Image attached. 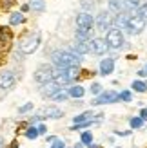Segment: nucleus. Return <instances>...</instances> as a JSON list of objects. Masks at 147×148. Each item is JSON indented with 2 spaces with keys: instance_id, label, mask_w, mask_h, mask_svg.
I'll list each match as a JSON object with an SVG mask.
<instances>
[{
  "instance_id": "1",
  "label": "nucleus",
  "mask_w": 147,
  "mask_h": 148,
  "mask_svg": "<svg viewBox=\"0 0 147 148\" xmlns=\"http://www.w3.org/2000/svg\"><path fill=\"white\" fill-rule=\"evenodd\" d=\"M105 42H107V45H109V49H122L123 47V43H126V40H123V33H122V29H118V27H111L107 31V34H105Z\"/></svg>"
},
{
  "instance_id": "2",
  "label": "nucleus",
  "mask_w": 147,
  "mask_h": 148,
  "mask_svg": "<svg viewBox=\"0 0 147 148\" xmlns=\"http://www.w3.org/2000/svg\"><path fill=\"white\" fill-rule=\"evenodd\" d=\"M40 42H42L40 34H38V33H33V34L26 36V38L20 42V51H22L24 54H33V53H36V51H38Z\"/></svg>"
},
{
  "instance_id": "3",
  "label": "nucleus",
  "mask_w": 147,
  "mask_h": 148,
  "mask_svg": "<svg viewBox=\"0 0 147 148\" xmlns=\"http://www.w3.org/2000/svg\"><path fill=\"white\" fill-rule=\"evenodd\" d=\"M62 116H64V112L60 108H56V107H44V108H40L38 112H36L35 117H31V125H35L38 119H46V117H49V119H60Z\"/></svg>"
},
{
  "instance_id": "4",
  "label": "nucleus",
  "mask_w": 147,
  "mask_h": 148,
  "mask_svg": "<svg viewBox=\"0 0 147 148\" xmlns=\"http://www.w3.org/2000/svg\"><path fill=\"white\" fill-rule=\"evenodd\" d=\"M53 76H55V69L51 67V65H46V63H44V65H38V67H36V71H35V74H33L35 81H36V83H40V85L51 81V79H53Z\"/></svg>"
},
{
  "instance_id": "5",
  "label": "nucleus",
  "mask_w": 147,
  "mask_h": 148,
  "mask_svg": "<svg viewBox=\"0 0 147 148\" xmlns=\"http://www.w3.org/2000/svg\"><path fill=\"white\" fill-rule=\"evenodd\" d=\"M94 24H96L98 31H109L114 25V16L111 14V11H100L98 16L94 18Z\"/></svg>"
},
{
  "instance_id": "6",
  "label": "nucleus",
  "mask_w": 147,
  "mask_h": 148,
  "mask_svg": "<svg viewBox=\"0 0 147 148\" xmlns=\"http://www.w3.org/2000/svg\"><path fill=\"white\" fill-rule=\"evenodd\" d=\"M123 29H127L131 34H140L144 29H145V18L138 16V14H131L127 18V24Z\"/></svg>"
},
{
  "instance_id": "7",
  "label": "nucleus",
  "mask_w": 147,
  "mask_h": 148,
  "mask_svg": "<svg viewBox=\"0 0 147 148\" xmlns=\"http://www.w3.org/2000/svg\"><path fill=\"white\" fill-rule=\"evenodd\" d=\"M116 101H120V94L114 90H107V92L98 94L91 101V105H107V103H116Z\"/></svg>"
},
{
  "instance_id": "8",
  "label": "nucleus",
  "mask_w": 147,
  "mask_h": 148,
  "mask_svg": "<svg viewBox=\"0 0 147 148\" xmlns=\"http://www.w3.org/2000/svg\"><path fill=\"white\" fill-rule=\"evenodd\" d=\"M89 45H91V53L96 54V56H104L109 51L105 38H93V40H89Z\"/></svg>"
},
{
  "instance_id": "9",
  "label": "nucleus",
  "mask_w": 147,
  "mask_h": 148,
  "mask_svg": "<svg viewBox=\"0 0 147 148\" xmlns=\"http://www.w3.org/2000/svg\"><path fill=\"white\" fill-rule=\"evenodd\" d=\"M75 22H76V27H85V29H93L94 25V18L89 11H80L76 14Z\"/></svg>"
},
{
  "instance_id": "10",
  "label": "nucleus",
  "mask_w": 147,
  "mask_h": 148,
  "mask_svg": "<svg viewBox=\"0 0 147 148\" xmlns=\"http://www.w3.org/2000/svg\"><path fill=\"white\" fill-rule=\"evenodd\" d=\"M15 83H17V78H15V74L11 71L0 72V88H2V90H9V88L15 87Z\"/></svg>"
},
{
  "instance_id": "11",
  "label": "nucleus",
  "mask_w": 147,
  "mask_h": 148,
  "mask_svg": "<svg viewBox=\"0 0 147 148\" xmlns=\"http://www.w3.org/2000/svg\"><path fill=\"white\" fill-rule=\"evenodd\" d=\"M60 85H58V83H55V81L53 79H51V81H47V83H44L42 87H40V94L44 96V98H51V96H53V94H56L58 90H60Z\"/></svg>"
},
{
  "instance_id": "12",
  "label": "nucleus",
  "mask_w": 147,
  "mask_h": 148,
  "mask_svg": "<svg viewBox=\"0 0 147 148\" xmlns=\"http://www.w3.org/2000/svg\"><path fill=\"white\" fill-rule=\"evenodd\" d=\"M53 81H55V83H58V85H60L62 88H64L65 85H71V83H73V81L69 79V76L65 74V71H64V69H56V71H55Z\"/></svg>"
},
{
  "instance_id": "13",
  "label": "nucleus",
  "mask_w": 147,
  "mask_h": 148,
  "mask_svg": "<svg viewBox=\"0 0 147 148\" xmlns=\"http://www.w3.org/2000/svg\"><path fill=\"white\" fill-rule=\"evenodd\" d=\"M100 74L102 76H109L113 71H114V58H104L100 62Z\"/></svg>"
},
{
  "instance_id": "14",
  "label": "nucleus",
  "mask_w": 147,
  "mask_h": 148,
  "mask_svg": "<svg viewBox=\"0 0 147 148\" xmlns=\"http://www.w3.org/2000/svg\"><path fill=\"white\" fill-rule=\"evenodd\" d=\"M71 47H73V51H75V53H78L80 56L91 53V45H89V42H85V40H76Z\"/></svg>"
},
{
  "instance_id": "15",
  "label": "nucleus",
  "mask_w": 147,
  "mask_h": 148,
  "mask_svg": "<svg viewBox=\"0 0 147 148\" xmlns=\"http://www.w3.org/2000/svg\"><path fill=\"white\" fill-rule=\"evenodd\" d=\"M107 5H109V11L111 13H122L126 9V2L123 0H107Z\"/></svg>"
},
{
  "instance_id": "16",
  "label": "nucleus",
  "mask_w": 147,
  "mask_h": 148,
  "mask_svg": "<svg viewBox=\"0 0 147 148\" xmlns=\"http://www.w3.org/2000/svg\"><path fill=\"white\" fill-rule=\"evenodd\" d=\"M67 92H69V98H75V99H80V98H84V94H85V88L82 85H71L67 88Z\"/></svg>"
},
{
  "instance_id": "17",
  "label": "nucleus",
  "mask_w": 147,
  "mask_h": 148,
  "mask_svg": "<svg viewBox=\"0 0 147 148\" xmlns=\"http://www.w3.org/2000/svg\"><path fill=\"white\" fill-rule=\"evenodd\" d=\"M91 31H93V29L76 27V31H75V36H76V40H85V42H89V38H91Z\"/></svg>"
},
{
  "instance_id": "18",
  "label": "nucleus",
  "mask_w": 147,
  "mask_h": 148,
  "mask_svg": "<svg viewBox=\"0 0 147 148\" xmlns=\"http://www.w3.org/2000/svg\"><path fill=\"white\" fill-rule=\"evenodd\" d=\"M24 20H26V16H24V13H20V11H13L9 14V24L11 25H20V24H24Z\"/></svg>"
},
{
  "instance_id": "19",
  "label": "nucleus",
  "mask_w": 147,
  "mask_h": 148,
  "mask_svg": "<svg viewBox=\"0 0 147 148\" xmlns=\"http://www.w3.org/2000/svg\"><path fill=\"white\" fill-rule=\"evenodd\" d=\"M29 7L35 13H44L46 11V0H29Z\"/></svg>"
},
{
  "instance_id": "20",
  "label": "nucleus",
  "mask_w": 147,
  "mask_h": 148,
  "mask_svg": "<svg viewBox=\"0 0 147 148\" xmlns=\"http://www.w3.org/2000/svg\"><path fill=\"white\" fill-rule=\"evenodd\" d=\"M65 71V74H67V76H69V79L71 81H75L78 76H80V69L76 67V65H71V67H67V69H64Z\"/></svg>"
},
{
  "instance_id": "21",
  "label": "nucleus",
  "mask_w": 147,
  "mask_h": 148,
  "mask_svg": "<svg viewBox=\"0 0 147 148\" xmlns=\"http://www.w3.org/2000/svg\"><path fill=\"white\" fill-rule=\"evenodd\" d=\"M51 99H53V101H67V99H69V92L64 90V88H60L56 94L51 96Z\"/></svg>"
},
{
  "instance_id": "22",
  "label": "nucleus",
  "mask_w": 147,
  "mask_h": 148,
  "mask_svg": "<svg viewBox=\"0 0 147 148\" xmlns=\"http://www.w3.org/2000/svg\"><path fill=\"white\" fill-rule=\"evenodd\" d=\"M131 87H133V90H136V92H147V83H145V81H142V79H136V81H133V85H131Z\"/></svg>"
},
{
  "instance_id": "23",
  "label": "nucleus",
  "mask_w": 147,
  "mask_h": 148,
  "mask_svg": "<svg viewBox=\"0 0 147 148\" xmlns=\"http://www.w3.org/2000/svg\"><path fill=\"white\" fill-rule=\"evenodd\" d=\"M38 136H40L38 128H36L35 125H29V127H27V130H26V137H27V139H36Z\"/></svg>"
},
{
  "instance_id": "24",
  "label": "nucleus",
  "mask_w": 147,
  "mask_h": 148,
  "mask_svg": "<svg viewBox=\"0 0 147 148\" xmlns=\"http://www.w3.org/2000/svg\"><path fill=\"white\" fill-rule=\"evenodd\" d=\"M126 2V9H138V7L142 5V0H123Z\"/></svg>"
},
{
  "instance_id": "25",
  "label": "nucleus",
  "mask_w": 147,
  "mask_h": 148,
  "mask_svg": "<svg viewBox=\"0 0 147 148\" xmlns=\"http://www.w3.org/2000/svg\"><path fill=\"white\" fill-rule=\"evenodd\" d=\"M129 125H131V128H142L144 127V119H142L140 116H138V117H131Z\"/></svg>"
},
{
  "instance_id": "26",
  "label": "nucleus",
  "mask_w": 147,
  "mask_h": 148,
  "mask_svg": "<svg viewBox=\"0 0 147 148\" xmlns=\"http://www.w3.org/2000/svg\"><path fill=\"white\" fill-rule=\"evenodd\" d=\"M11 38V33L7 27H0V42H7Z\"/></svg>"
},
{
  "instance_id": "27",
  "label": "nucleus",
  "mask_w": 147,
  "mask_h": 148,
  "mask_svg": "<svg viewBox=\"0 0 147 148\" xmlns=\"http://www.w3.org/2000/svg\"><path fill=\"white\" fill-rule=\"evenodd\" d=\"M135 14H138V16H142V18H145V20H147V2H144L140 7H138Z\"/></svg>"
},
{
  "instance_id": "28",
  "label": "nucleus",
  "mask_w": 147,
  "mask_h": 148,
  "mask_svg": "<svg viewBox=\"0 0 147 148\" xmlns=\"http://www.w3.org/2000/svg\"><path fill=\"white\" fill-rule=\"evenodd\" d=\"M80 5H82L84 11H91L94 7V2H93V0H80Z\"/></svg>"
},
{
  "instance_id": "29",
  "label": "nucleus",
  "mask_w": 147,
  "mask_h": 148,
  "mask_svg": "<svg viewBox=\"0 0 147 148\" xmlns=\"http://www.w3.org/2000/svg\"><path fill=\"white\" fill-rule=\"evenodd\" d=\"M120 99L126 101V103H129L131 99H133V94H131L129 90H122V92H120Z\"/></svg>"
},
{
  "instance_id": "30",
  "label": "nucleus",
  "mask_w": 147,
  "mask_h": 148,
  "mask_svg": "<svg viewBox=\"0 0 147 148\" xmlns=\"http://www.w3.org/2000/svg\"><path fill=\"white\" fill-rule=\"evenodd\" d=\"M80 139H82V143H84V145H91V143H93V136L89 134V132H84Z\"/></svg>"
},
{
  "instance_id": "31",
  "label": "nucleus",
  "mask_w": 147,
  "mask_h": 148,
  "mask_svg": "<svg viewBox=\"0 0 147 148\" xmlns=\"http://www.w3.org/2000/svg\"><path fill=\"white\" fill-rule=\"evenodd\" d=\"M31 108H33V103H26V105H22V107L18 108V114H26V112H29Z\"/></svg>"
},
{
  "instance_id": "32",
  "label": "nucleus",
  "mask_w": 147,
  "mask_h": 148,
  "mask_svg": "<svg viewBox=\"0 0 147 148\" xmlns=\"http://www.w3.org/2000/svg\"><path fill=\"white\" fill-rule=\"evenodd\" d=\"M0 4H2V7H4V9H9L11 5H15V4H17V0H0Z\"/></svg>"
},
{
  "instance_id": "33",
  "label": "nucleus",
  "mask_w": 147,
  "mask_h": 148,
  "mask_svg": "<svg viewBox=\"0 0 147 148\" xmlns=\"http://www.w3.org/2000/svg\"><path fill=\"white\" fill-rule=\"evenodd\" d=\"M51 148H65V145H64V141H62V139H55V141L53 143H51Z\"/></svg>"
},
{
  "instance_id": "34",
  "label": "nucleus",
  "mask_w": 147,
  "mask_h": 148,
  "mask_svg": "<svg viewBox=\"0 0 147 148\" xmlns=\"http://www.w3.org/2000/svg\"><path fill=\"white\" fill-rule=\"evenodd\" d=\"M91 92L93 94H102V85L100 83H93L91 85Z\"/></svg>"
},
{
  "instance_id": "35",
  "label": "nucleus",
  "mask_w": 147,
  "mask_h": 148,
  "mask_svg": "<svg viewBox=\"0 0 147 148\" xmlns=\"http://www.w3.org/2000/svg\"><path fill=\"white\" fill-rule=\"evenodd\" d=\"M36 128H38V132H40V136H44V134H46V132H47V128H46V125H38V127H36Z\"/></svg>"
},
{
  "instance_id": "36",
  "label": "nucleus",
  "mask_w": 147,
  "mask_h": 148,
  "mask_svg": "<svg viewBox=\"0 0 147 148\" xmlns=\"http://www.w3.org/2000/svg\"><path fill=\"white\" fill-rule=\"evenodd\" d=\"M140 117H142L144 121L147 119V108H142V110H140Z\"/></svg>"
},
{
  "instance_id": "37",
  "label": "nucleus",
  "mask_w": 147,
  "mask_h": 148,
  "mask_svg": "<svg viewBox=\"0 0 147 148\" xmlns=\"http://www.w3.org/2000/svg\"><path fill=\"white\" fill-rule=\"evenodd\" d=\"M138 76H140V78H145V76H147V69H140V71H138Z\"/></svg>"
},
{
  "instance_id": "38",
  "label": "nucleus",
  "mask_w": 147,
  "mask_h": 148,
  "mask_svg": "<svg viewBox=\"0 0 147 148\" xmlns=\"http://www.w3.org/2000/svg\"><path fill=\"white\" fill-rule=\"evenodd\" d=\"M131 134V132L127 130V132H122V130H118V132H116V136H129Z\"/></svg>"
},
{
  "instance_id": "39",
  "label": "nucleus",
  "mask_w": 147,
  "mask_h": 148,
  "mask_svg": "<svg viewBox=\"0 0 147 148\" xmlns=\"http://www.w3.org/2000/svg\"><path fill=\"white\" fill-rule=\"evenodd\" d=\"M55 139H56L55 136H49V137H47V143H53V141H55Z\"/></svg>"
},
{
  "instance_id": "40",
  "label": "nucleus",
  "mask_w": 147,
  "mask_h": 148,
  "mask_svg": "<svg viewBox=\"0 0 147 148\" xmlns=\"http://www.w3.org/2000/svg\"><path fill=\"white\" fill-rule=\"evenodd\" d=\"M82 146H84V143H82V141H80V143H76V145H75V148H82Z\"/></svg>"
},
{
  "instance_id": "41",
  "label": "nucleus",
  "mask_w": 147,
  "mask_h": 148,
  "mask_svg": "<svg viewBox=\"0 0 147 148\" xmlns=\"http://www.w3.org/2000/svg\"><path fill=\"white\" fill-rule=\"evenodd\" d=\"M87 148H100V146H98V145H93V143H91V145H87Z\"/></svg>"
},
{
  "instance_id": "42",
  "label": "nucleus",
  "mask_w": 147,
  "mask_h": 148,
  "mask_svg": "<svg viewBox=\"0 0 147 148\" xmlns=\"http://www.w3.org/2000/svg\"><path fill=\"white\" fill-rule=\"evenodd\" d=\"M0 148H4V137L0 136Z\"/></svg>"
},
{
  "instance_id": "43",
  "label": "nucleus",
  "mask_w": 147,
  "mask_h": 148,
  "mask_svg": "<svg viewBox=\"0 0 147 148\" xmlns=\"http://www.w3.org/2000/svg\"><path fill=\"white\" fill-rule=\"evenodd\" d=\"M9 148H18V146H17V141H15V143H13V145H11Z\"/></svg>"
},
{
  "instance_id": "44",
  "label": "nucleus",
  "mask_w": 147,
  "mask_h": 148,
  "mask_svg": "<svg viewBox=\"0 0 147 148\" xmlns=\"http://www.w3.org/2000/svg\"><path fill=\"white\" fill-rule=\"evenodd\" d=\"M116 148H120V146H116Z\"/></svg>"
}]
</instances>
